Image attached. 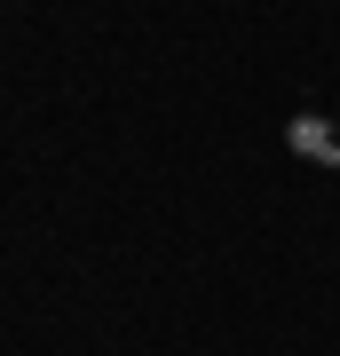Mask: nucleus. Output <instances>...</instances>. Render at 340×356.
Returning a JSON list of instances; mask_svg holds the SVG:
<instances>
[{"label":"nucleus","instance_id":"1","mask_svg":"<svg viewBox=\"0 0 340 356\" xmlns=\"http://www.w3.org/2000/svg\"><path fill=\"white\" fill-rule=\"evenodd\" d=\"M285 151L340 175V135H332V119H325V111H293V119H285Z\"/></svg>","mask_w":340,"mask_h":356}]
</instances>
